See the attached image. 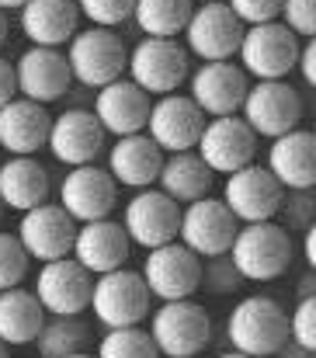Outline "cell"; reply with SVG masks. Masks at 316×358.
Masks as SVG:
<instances>
[{"label": "cell", "instance_id": "6da1fadb", "mask_svg": "<svg viewBox=\"0 0 316 358\" xmlns=\"http://www.w3.org/2000/svg\"><path fill=\"white\" fill-rule=\"evenodd\" d=\"M226 254L243 282H275L289 271L296 243L292 234L282 230L278 223H247L236 230Z\"/></svg>", "mask_w": 316, "mask_h": 358}, {"label": "cell", "instance_id": "7a4b0ae2", "mask_svg": "<svg viewBox=\"0 0 316 358\" xmlns=\"http://www.w3.org/2000/svg\"><path fill=\"white\" fill-rule=\"evenodd\" d=\"M226 338L240 355L271 358L289 341V313L271 296H243L226 320Z\"/></svg>", "mask_w": 316, "mask_h": 358}, {"label": "cell", "instance_id": "3957f363", "mask_svg": "<svg viewBox=\"0 0 316 358\" xmlns=\"http://www.w3.org/2000/svg\"><path fill=\"white\" fill-rule=\"evenodd\" d=\"M146 334L157 345L160 358H195L212 345V320L206 306L195 299L160 303L150 313Z\"/></svg>", "mask_w": 316, "mask_h": 358}, {"label": "cell", "instance_id": "277c9868", "mask_svg": "<svg viewBox=\"0 0 316 358\" xmlns=\"http://www.w3.org/2000/svg\"><path fill=\"white\" fill-rule=\"evenodd\" d=\"M125 73L150 98L178 94L188 77V49L178 45V38H143L129 52Z\"/></svg>", "mask_w": 316, "mask_h": 358}, {"label": "cell", "instance_id": "5b68a950", "mask_svg": "<svg viewBox=\"0 0 316 358\" xmlns=\"http://www.w3.org/2000/svg\"><path fill=\"white\" fill-rule=\"evenodd\" d=\"M125 59H129V49L125 42L108 31V28H87V31H77L66 45V66H70V77L84 87H94L101 91L111 80L125 77Z\"/></svg>", "mask_w": 316, "mask_h": 358}, {"label": "cell", "instance_id": "8992f818", "mask_svg": "<svg viewBox=\"0 0 316 358\" xmlns=\"http://www.w3.org/2000/svg\"><path fill=\"white\" fill-rule=\"evenodd\" d=\"M299 45L303 42L282 21L243 28V38H240V49H236L240 70L247 77H257V80H285L296 70Z\"/></svg>", "mask_w": 316, "mask_h": 358}, {"label": "cell", "instance_id": "52a82bcc", "mask_svg": "<svg viewBox=\"0 0 316 358\" xmlns=\"http://www.w3.org/2000/svg\"><path fill=\"white\" fill-rule=\"evenodd\" d=\"M87 310H94L98 324L108 331L139 327L150 317V292L143 285V275L129 271V268L98 275L94 285H91V306Z\"/></svg>", "mask_w": 316, "mask_h": 358}, {"label": "cell", "instance_id": "ba28073f", "mask_svg": "<svg viewBox=\"0 0 316 358\" xmlns=\"http://www.w3.org/2000/svg\"><path fill=\"white\" fill-rule=\"evenodd\" d=\"M240 119L261 139H278L303 122V98L289 80H257L247 87V98L240 105Z\"/></svg>", "mask_w": 316, "mask_h": 358}, {"label": "cell", "instance_id": "9c48e42d", "mask_svg": "<svg viewBox=\"0 0 316 358\" xmlns=\"http://www.w3.org/2000/svg\"><path fill=\"white\" fill-rule=\"evenodd\" d=\"M143 285L153 299L160 303H178V299H192L199 292V278H202V257H195L185 243L171 240L164 247L146 250L143 261Z\"/></svg>", "mask_w": 316, "mask_h": 358}, {"label": "cell", "instance_id": "30bf717a", "mask_svg": "<svg viewBox=\"0 0 316 358\" xmlns=\"http://www.w3.org/2000/svg\"><path fill=\"white\" fill-rule=\"evenodd\" d=\"M282 199H285V188L261 164L240 167L222 185V206L229 209V216L240 227H247V223H275Z\"/></svg>", "mask_w": 316, "mask_h": 358}, {"label": "cell", "instance_id": "8fae6325", "mask_svg": "<svg viewBox=\"0 0 316 358\" xmlns=\"http://www.w3.org/2000/svg\"><path fill=\"white\" fill-rule=\"evenodd\" d=\"M77 227L80 223H98L111 220L115 206H118V185L111 181L105 167L98 164H84V167H70V174L59 185V202H56Z\"/></svg>", "mask_w": 316, "mask_h": 358}, {"label": "cell", "instance_id": "7c38bea8", "mask_svg": "<svg viewBox=\"0 0 316 358\" xmlns=\"http://www.w3.org/2000/svg\"><path fill=\"white\" fill-rule=\"evenodd\" d=\"M178 220H181V206L171 202L160 188L136 192L122 209L125 237H129V243H136L143 250H153V247L178 240Z\"/></svg>", "mask_w": 316, "mask_h": 358}, {"label": "cell", "instance_id": "4fadbf2b", "mask_svg": "<svg viewBox=\"0 0 316 358\" xmlns=\"http://www.w3.org/2000/svg\"><path fill=\"white\" fill-rule=\"evenodd\" d=\"M185 49L195 52L202 63H229L240 49L243 38V24L233 17V10L219 0V3H199L185 24Z\"/></svg>", "mask_w": 316, "mask_h": 358}, {"label": "cell", "instance_id": "5bb4252c", "mask_svg": "<svg viewBox=\"0 0 316 358\" xmlns=\"http://www.w3.org/2000/svg\"><path fill=\"white\" fill-rule=\"evenodd\" d=\"M91 285L94 278L73 261V257H59V261H45L38 268L35 278V299L42 306V313L52 317H80L91 306Z\"/></svg>", "mask_w": 316, "mask_h": 358}, {"label": "cell", "instance_id": "9a60e30c", "mask_svg": "<svg viewBox=\"0 0 316 358\" xmlns=\"http://www.w3.org/2000/svg\"><path fill=\"white\" fill-rule=\"evenodd\" d=\"M240 223L229 216V209L222 206V199H199V202H188L181 209V220H178V243H185L195 257H215V254H226L229 243L236 237Z\"/></svg>", "mask_w": 316, "mask_h": 358}, {"label": "cell", "instance_id": "2e32d148", "mask_svg": "<svg viewBox=\"0 0 316 358\" xmlns=\"http://www.w3.org/2000/svg\"><path fill=\"white\" fill-rule=\"evenodd\" d=\"M199 160L209 167L212 174H236L240 167L254 164L257 157V136L247 129V122L240 115H226V119H209L199 143Z\"/></svg>", "mask_w": 316, "mask_h": 358}, {"label": "cell", "instance_id": "e0dca14e", "mask_svg": "<svg viewBox=\"0 0 316 358\" xmlns=\"http://www.w3.org/2000/svg\"><path fill=\"white\" fill-rule=\"evenodd\" d=\"M202 129H206V115L195 108L188 94H164L157 98V105H150L143 132L153 139L160 153H188L195 150Z\"/></svg>", "mask_w": 316, "mask_h": 358}, {"label": "cell", "instance_id": "ac0fdd59", "mask_svg": "<svg viewBox=\"0 0 316 358\" xmlns=\"http://www.w3.org/2000/svg\"><path fill=\"white\" fill-rule=\"evenodd\" d=\"M14 237L24 247L28 257H38L45 264V261L70 257L73 237H77V223L56 202H42V206L21 213V223H17V234Z\"/></svg>", "mask_w": 316, "mask_h": 358}, {"label": "cell", "instance_id": "d6986e66", "mask_svg": "<svg viewBox=\"0 0 316 358\" xmlns=\"http://www.w3.org/2000/svg\"><path fill=\"white\" fill-rule=\"evenodd\" d=\"M14 80H17V98L35 101L42 108L49 101H59L70 91V84H73L66 56L59 49H42V45H31V49H24L17 56Z\"/></svg>", "mask_w": 316, "mask_h": 358}, {"label": "cell", "instance_id": "ffe728a7", "mask_svg": "<svg viewBox=\"0 0 316 358\" xmlns=\"http://www.w3.org/2000/svg\"><path fill=\"white\" fill-rule=\"evenodd\" d=\"M49 153L66 164V167H84L94 164L105 150V129L87 108H66L49 122V139H45Z\"/></svg>", "mask_w": 316, "mask_h": 358}, {"label": "cell", "instance_id": "44dd1931", "mask_svg": "<svg viewBox=\"0 0 316 358\" xmlns=\"http://www.w3.org/2000/svg\"><path fill=\"white\" fill-rule=\"evenodd\" d=\"M247 87H250V80L236 63H202L192 73L188 98L195 101V108L202 115L226 119V115L240 112V105L247 98Z\"/></svg>", "mask_w": 316, "mask_h": 358}, {"label": "cell", "instance_id": "7402d4cb", "mask_svg": "<svg viewBox=\"0 0 316 358\" xmlns=\"http://www.w3.org/2000/svg\"><path fill=\"white\" fill-rule=\"evenodd\" d=\"M129 250H132V243L125 237L122 223H115V220H98V223H80V227H77L70 257H73L91 278H98V275H108V271L125 268Z\"/></svg>", "mask_w": 316, "mask_h": 358}, {"label": "cell", "instance_id": "603a6c76", "mask_svg": "<svg viewBox=\"0 0 316 358\" xmlns=\"http://www.w3.org/2000/svg\"><path fill=\"white\" fill-rule=\"evenodd\" d=\"M268 174L285 192H310L316 185V136L310 129H292L271 139Z\"/></svg>", "mask_w": 316, "mask_h": 358}, {"label": "cell", "instance_id": "cb8c5ba5", "mask_svg": "<svg viewBox=\"0 0 316 358\" xmlns=\"http://www.w3.org/2000/svg\"><path fill=\"white\" fill-rule=\"evenodd\" d=\"M98 125L105 129V136H136L146 129V115H150V94H143L129 77L111 80L108 87L94 91V112H91Z\"/></svg>", "mask_w": 316, "mask_h": 358}, {"label": "cell", "instance_id": "d4e9b609", "mask_svg": "<svg viewBox=\"0 0 316 358\" xmlns=\"http://www.w3.org/2000/svg\"><path fill=\"white\" fill-rule=\"evenodd\" d=\"M160 164H164V153L153 146V139L146 132H136V136H122L115 139V146L108 150V174L115 185L122 188H153L157 185V174H160Z\"/></svg>", "mask_w": 316, "mask_h": 358}, {"label": "cell", "instance_id": "484cf974", "mask_svg": "<svg viewBox=\"0 0 316 358\" xmlns=\"http://www.w3.org/2000/svg\"><path fill=\"white\" fill-rule=\"evenodd\" d=\"M77 0H24L21 7V31L31 45L59 49L77 35Z\"/></svg>", "mask_w": 316, "mask_h": 358}, {"label": "cell", "instance_id": "4316f807", "mask_svg": "<svg viewBox=\"0 0 316 358\" xmlns=\"http://www.w3.org/2000/svg\"><path fill=\"white\" fill-rule=\"evenodd\" d=\"M49 122L52 115L35 101H7L0 108V150H7L10 157H35L49 139Z\"/></svg>", "mask_w": 316, "mask_h": 358}, {"label": "cell", "instance_id": "83f0119b", "mask_svg": "<svg viewBox=\"0 0 316 358\" xmlns=\"http://www.w3.org/2000/svg\"><path fill=\"white\" fill-rule=\"evenodd\" d=\"M52 178L35 157H7L0 164V206L14 213H28L49 202Z\"/></svg>", "mask_w": 316, "mask_h": 358}, {"label": "cell", "instance_id": "f1b7e54d", "mask_svg": "<svg viewBox=\"0 0 316 358\" xmlns=\"http://www.w3.org/2000/svg\"><path fill=\"white\" fill-rule=\"evenodd\" d=\"M212 181H215V174L199 160L195 150H188V153H167L164 164H160V174H157L160 192L171 202H178V206L181 202L188 206V202L206 199L212 192Z\"/></svg>", "mask_w": 316, "mask_h": 358}, {"label": "cell", "instance_id": "f546056e", "mask_svg": "<svg viewBox=\"0 0 316 358\" xmlns=\"http://www.w3.org/2000/svg\"><path fill=\"white\" fill-rule=\"evenodd\" d=\"M42 324H45V313L28 289L17 285V289L0 292V345L3 348L31 345L38 338Z\"/></svg>", "mask_w": 316, "mask_h": 358}, {"label": "cell", "instance_id": "4dcf8cb0", "mask_svg": "<svg viewBox=\"0 0 316 358\" xmlns=\"http://www.w3.org/2000/svg\"><path fill=\"white\" fill-rule=\"evenodd\" d=\"M195 10V0H136L132 21L146 38H178Z\"/></svg>", "mask_w": 316, "mask_h": 358}, {"label": "cell", "instance_id": "1f68e13d", "mask_svg": "<svg viewBox=\"0 0 316 358\" xmlns=\"http://www.w3.org/2000/svg\"><path fill=\"white\" fill-rule=\"evenodd\" d=\"M91 341V331L80 317H52L42 324L38 338L31 341L38 348L42 358H70V355H80Z\"/></svg>", "mask_w": 316, "mask_h": 358}, {"label": "cell", "instance_id": "d6a6232c", "mask_svg": "<svg viewBox=\"0 0 316 358\" xmlns=\"http://www.w3.org/2000/svg\"><path fill=\"white\" fill-rule=\"evenodd\" d=\"M94 358H160V352L143 327H118L98 341Z\"/></svg>", "mask_w": 316, "mask_h": 358}, {"label": "cell", "instance_id": "836d02e7", "mask_svg": "<svg viewBox=\"0 0 316 358\" xmlns=\"http://www.w3.org/2000/svg\"><path fill=\"white\" fill-rule=\"evenodd\" d=\"M243 285L240 271L233 268L229 254H215V257H202V278H199V289H206L212 296H229Z\"/></svg>", "mask_w": 316, "mask_h": 358}, {"label": "cell", "instance_id": "e575fe53", "mask_svg": "<svg viewBox=\"0 0 316 358\" xmlns=\"http://www.w3.org/2000/svg\"><path fill=\"white\" fill-rule=\"evenodd\" d=\"M28 261H31V257L24 254V247L17 243V237L0 230V292L17 289V285L24 282V275H28Z\"/></svg>", "mask_w": 316, "mask_h": 358}, {"label": "cell", "instance_id": "d590c367", "mask_svg": "<svg viewBox=\"0 0 316 358\" xmlns=\"http://www.w3.org/2000/svg\"><path fill=\"white\" fill-rule=\"evenodd\" d=\"M275 220H282L278 227L282 230H310L316 223V202L310 192H285V199H282V206H278V216Z\"/></svg>", "mask_w": 316, "mask_h": 358}, {"label": "cell", "instance_id": "8d00e7d4", "mask_svg": "<svg viewBox=\"0 0 316 358\" xmlns=\"http://www.w3.org/2000/svg\"><path fill=\"white\" fill-rule=\"evenodd\" d=\"M132 3L136 0H77V10L80 17L91 21V28H115L122 21L132 17Z\"/></svg>", "mask_w": 316, "mask_h": 358}, {"label": "cell", "instance_id": "74e56055", "mask_svg": "<svg viewBox=\"0 0 316 358\" xmlns=\"http://www.w3.org/2000/svg\"><path fill=\"white\" fill-rule=\"evenodd\" d=\"M289 341H296L306 352H316V296L296 303L289 317Z\"/></svg>", "mask_w": 316, "mask_h": 358}, {"label": "cell", "instance_id": "f35d334b", "mask_svg": "<svg viewBox=\"0 0 316 358\" xmlns=\"http://www.w3.org/2000/svg\"><path fill=\"white\" fill-rule=\"evenodd\" d=\"M278 17H282V24H285L296 38H313V31H316V0H282Z\"/></svg>", "mask_w": 316, "mask_h": 358}, {"label": "cell", "instance_id": "ab89813d", "mask_svg": "<svg viewBox=\"0 0 316 358\" xmlns=\"http://www.w3.org/2000/svg\"><path fill=\"white\" fill-rule=\"evenodd\" d=\"M222 3L233 10V17H236L243 28L278 21V10H282V0H222Z\"/></svg>", "mask_w": 316, "mask_h": 358}, {"label": "cell", "instance_id": "60d3db41", "mask_svg": "<svg viewBox=\"0 0 316 358\" xmlns=\"http://www.w3.org/2000/svg\"><path fill=\"white\" fill-rule=\"evenodd\" d=\"M296 70L303 73V84H316V42L313 38H306L303 45H299V59H296Z\"/></svg>", "mask_w": 316, "mask_h": 358}, {"label": "cell", "instance_id": "b9f144b4", "mask_svg": "<svg viewBox=\"0 0 316 358\" xmlns=\"http://www.w3.org/2000/svg\"><path fill=\"white\" fill-rule=\"evenodd\" d=\"M14 98H17V80H14V63L0 56V108H3L7 101H14Z\"/></svg>", "mask_w": 316, "mask_h": 358}, {"label": "cell", "instance_id": "7bdbcfd3", "mask_svg": "<svg viewBox=\"0 0 316 358\" xmlns=\"http://www.w3.org/2000/svg\"><path fill=\"white\" fill-rule=\"evenodd\" d=\"M303 261L310 268H316V223L310 230H303Z\"/></svg>", "mask_w": 316, "mask_h": 358}, {"label": "cell", "instance_id": "ee69618b", "mask_svg": "<svg viewBox=\"0 0 316 358\" xmlns=\"http://www.w3.org/2000/svg\"><path fill=\"white\" fill-rule=\"evenodd\" d=\"M271 358H316V352H306V348H299L296 341H285V345H282V348H278V352H275Z\"/></svg>", "mask_w": 316, "mask_h": 358}, {"label": "cell", "instance_id": "f6af8a7d", "mask_svg": "<svg viewBox=\"0 0 316 358\" xmlns=\"http://www.w3.org/2000/svg\"><path fill=\"white\" fill-rule=\"evenodd\" d=\"M313 285H316V278H313V268L299 278V299H310L313 296Z\"/></svg>", "mask_w": 316, "mask_h": 358}, {"label": "cell", "instance_id": "bcb514c9", "mask_svg": "<svg viewBox=\"0 0 316 358\" xmlns=\"http://www.w3.org/2000/svg\"><path fill=\"white\" fill-rule=\"evenodd\" d=\"M24 0H0V10H21Z\"/></svg>", "mask_w": 316, "mask_h": 358}, {"label": "cell", "instance_id": "7dc6e473", "mask_svg": "<svg viewBox=\"0 0 316 358\" xmlns=\"http://www.w3.org/2000/svg\"><path fill=\"white\" fill-rule=\"evenodd\" d=\"M3 42H7V14L0 10V49H3Z\"/></svg>", "mask_w": 316, "mask_h": 358}, {"label": "cell", "instance_id": "c3c4849f", "mask_svg": "<svg viewBox=\"0 0 316 358\" xmlns=\"http://www.w3.org/2000/svg\"><path fill=\"white\" fill-rule=\"evenodd\" d=\"M219 358H247V355H240V352H222Z\"/></svg>", "mask_w": 316, "mask_h": 358}, {"label": "cell", "instance_id": "681fc988", "mask_svg": "<svg viewBox=\"0 0 316 358\" xmlns=\"http://www.w3.org/2000/svg\"><path fill=\"white\" fill-rule=\"evenodd\" d=\"M0 358H10V348H3V345H0Z\"/></svg>", "mask_w": 316, "mask_h": 358}, {"label": "cell", "instance_id": "f907efd6", "mask_svg": "<svg viewBox=\"0 0 316 358\" xmlns=\"http://www.w3.org/2000/svg\"><path fill=\"white\" fill-rule=\"evenodd\" d=\"M70 358H94V355H87V352H80V355H70Z\"/></svg>", "mask_w": 316, "mask_h": 358}, {"label": "cell", "instance_id": "816d5d0a", "mask_svg": "<svg viewBox=\"0 0 316 358\" xmlns=\"http://www.w3.org/2000/svg\"><path fill=\"white\" fill-rule=\"evenodd\" d=\"M202 3H219V0H202Z\"/></svg>", "mask_w": 316, "mask_h": 358}, {"label": "cell", "instance_id": "f5cc1de1", "mask_svg": "<svg viewBox=\"0 0 316 358\" xmlns=\"http://www.w3.org/2000/svg\"><path fill=\"white\" fill-rule=\"evenodd\" d=\"M0 216H3V206H0Z\"/></svg>", "mask_w": 316, "mask_h": 358}]
</instances>
